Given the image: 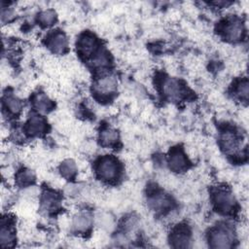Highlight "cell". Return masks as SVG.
<instances>
[{
  "label": "cell",
  "instance_id": "obj_1",
  "mask_svg": "<svg viewBox=\"0 0 249 249\" xmlns=\"http://www.w3.org/2000/svg\"><path fill=\"white\" fill-rule=\"evenodd\" d=\"M96 173L104 181H114L119 177L120 165L113 157H102L96 165Z\"/></svg>",
  "mask_w": 249,
  "mask_h": 249
},
{
  "label": "cell",
  "instance_id": "obj_2",
  "mask_svg": "<svg viewBox=\"0 0 249 249\" xmlns=\"http://www.w3.org/2000/svg\"><path fill=\"white\" fill-rule=\"evenodd\" d=\"M233 234L227 227H218L214 229L209 235V243L213 248H231L232 246Z\"/></svg>",
  "mask_w": 249,
  "mask_h": 249
},
{
  "label": "cell",
  "instance_id": "obj_3",
  "mask_svg": "<svg viewBox=\"0 0 249 249\" xmlns=\"http://www.w3.org/2000/svg\"><path fill=\"white\" fill-rule=\"evenodd\" d=\"M213 201L217 209L223 213H230L235 206L233 194L225 188H218L214 191Z\"/></svg>",
  "mask_w": 249,
  "mask_h": 249
},
{
  "label": "cell",
  "instance_id": "obj_4",
  "mask_svg": "<svg viewBox=\"0 0 249 249\" xmlns=\"http://www.w3.org/2000/svg\"><path fill=\"white\" fill-rule=\"evenodd\" d=\"M77 48H78V52L83 56H86V57H89L91 55L93 56V54L96 53L97 39L93 34L89 32H86L79 37Z\"/></svg>",
  "mask_w": 249,
  "mask_h": 249
},
{
  "label": "cell",
  "instance_id": "obj_5",
  "mask_svg": "<svg viewBox=\"0 0 249 249\" xmlns=\"http://www.w3.org/2000/svg\"><path fill=\"white\" fill-rule=\"evenodd\" d=\"M222 31L227 40L232 41V42L237 41L241 39L243 35V32H244L243 23L241 22V20H239L236 18H230L223 25Z\"/></svg>",
  "mask_w": 249,
  "mask_h": 249
},
{
  "label": "cell",
  "instance_id": "obj_6",
  "mask_svg": "<svg viewBox=\"0 0 249 249\" xmlns=\"http://www.w3.org/2000/svg\"><path fill=\"white\" fill-rule=\"evenodd\" d=\"M162 92L170 100H180L185 94L183 85L175 78H166L163 80Z\"/></svg>",
  "mask_w": 249,
  "mask_h": 249
},
{
  "label": "cell",
  "instance_id": "obj_7",
  "mask_svg": "<svg viewBox=\"0 0 249 249\" xmlns=\"http://www.w3.org/2000/svg\"><path fill=\"white\" fill-rule=\"evenodd\" d=\"M94 91L98 94L107 95L113 93L117 89V79L112 74H103L93 84Z\"/></svg>",
  "mask_w": 249,
  "mask_h": 249
},
{
  "label": "cell",
  "instance_id": "obj_8",
  "mask_svg": "<svg viewBox=\"0 0 249 249\" xmlns=\"http://www.w3.org/2000/svg\"><path fill=\"white\" fill-rule=\"evenodd\" d=\"M170 243L176 248L190 247L192 243L190 230L184 225L178 226L170 235Z\"/></svg>",
  "mask_w": 249,
  "mask_h": 249
},
{
  "label": "cell",
  "instance_id": "obj_9",
  "mask_svg": "<svg viewBox=\"0 0 249 249\" xmlns=\"http://www.w3.org/2000/svg\"><path fill=\"white\" fill-rule=\"evenodd\" d=\"M171 205L172 201L170 197L162 192H154L148 197V206L154 211L162 212L169 209Z\"/></svg>",
  "mask_w": 249,
  "mask_h": 249
},
{
  "label": "cell",
  "instance_id": "obj_10",
  "mask_svg": "<svg viewBox=\"0 0 249 249\" xmlns=\"http://www.w3.org/2000/svg\"><path fill=\"white\" fill-rule=\"evenodd\" d=\"M167 163L174 172H182L188 168V157L180 149H172L168 156Z\"/></svg>",
  "mask_w": 249,
  "mask_h": 249
},
{
  "label": "cell",
  "instance_id": "obj_11",
  "mask_svg": "<svg viewBox=\"0 0 249 249\" xmlns=\"http://www.w3.org/2000/svg\"><path fill=\"white\" fill-rule=\"evenodd\" d=\"M48 48L54 54H62L67 49V37L60 31L53 32L48 39Z\"/></svg>",
  "mask_w": 249,
  "mask_h": 249
},
{
  "label": "cell",
  "instance_id": "obj_12",
  "mask_svg": "<svg viewBox=\"0 0 249 249\" xmlns=\"http://www.w3.org/2000/svg\"><path fill=\"white\" fill-rule=\"evenodd\" d=\"M92 225V218L89 212L77 211L72 218V229L77 232L88 231Z\"/></svg>",
  "mask_w": 249,
  "mask_h": 249
},
{
  "label": "cell",
  "instance_id": "obj_13",
  "mask_svg": "<svg viewBox=\"0 0 249 249\" xmlns=\"http://www.w3.org/2000/svg\"><path fill=\"white\" fill-rule=\"evenodd\" d=\"M47 129V124L43 117L32 114L26 124V132L32 136L43 134Z\"/></svg>",
  "mask_w": 249,
  "mask_h": 249
},
{
  "label": "cell",
  "instance_id": "obj_14",
  "mask_svg": "<svg viewBox=\"0 0 249 249\" xmlns=\"http://www.w3.org/2000/svg\"><path fill=\"white\" fill-rule=\"evenodd\" d=\"M221 148L229 154H233L239 148V140L234 132L225 131L220 137Z\"/></svg>",
  "mask_w": 249,
  "mask_h": 249
},
{
  "label": "cell",
  "instance_id": "obj_15",
  "mask_svg": "<svg viewBox=\"0 0 249 249\" xmlns=\"http://www.w3.org/2000/svg\"><path fill=\"white\" fill-rule=\"evenodd\" d=\"M59 196L53 191H44L41 195V209L45 212L55 210L59 205Z\"/></svg>",
  "mask_w": 249,
  "mask_h": 249
},
{
  "label": "cell",
  "instance_id": "obj_16",
  "mask_svg": "<svg viewBox=\"0 0 249 249\" xmlns=\"http://www.w3.org/2000/svg\"><path fill=\"white\" fill-rule=\"evenodd\" d=\"M33 106L39 113L46 114L52 110L53 102L49 95H47L43 92H40L34 96Z\"/></svg>",
  "mask_w": 249,
  "mask_h": 249
},
{
  "label": "cell",
  "instance_id": "obj_17",
  "mask_svg": "<svg viewBox=\"0 0 249 249\" xmlns=\"http://www.w3.org/2000/svg\"><path fill=\"white\" fill-rule=\"evenodd\" d=\"M78 172V165L72 159H64L59 164L60 176L64 179H72Z\"/></svg>",
  "mask_w": 249,
  "mask_h": 249
},
{
  "label": "cell",
  "instance_id": "obj_18",
  "mask_svg": "<svg viewBox=\"0 0 249 249\" xmlns=\"http://www.w3.org/2000/svg\"><path fill=\"white\" fill-rule=\"evenodd\" d=\"M99 139H100V143L104 147H110L115 145L118 142L119 133L115 128L111 126H106L102 128V130L100 131Z\"/></svg>",
  "mask_w": 249,
  "mask_h": 249
},
{
  "label": "cell",
  "instance_id": "obj_19",
  "mask_svg": "<svg viewBox=\"0 0 249 249\" xmlns=\"http://www.w3.org/2000/svg\"><path fill=\"white\" fill-rule=\"evenodd\" d=\"M16 238L15 231L12 228V226L7 223H2L1 226V231H0V243L3 247H11L14 243V240Z\"/></svg>",
  "mask_w": 249,
  "mask_h": 249
},
{
  "label": "cell",
  "instance_id": "obj_20",
  "mask_svg": "<svg viewBox=\"0 0 249 249\" xmlns=\"http://www.w3.org/2000/svg\"><path fill=\"white\" fill-rule=\"evenodd\" d=\"M4 105L6 110L13 115L18 114L22 110V102L20 98L14 94H7L4 97Z\"/></svg>",
  "mask_w": 249,
  "mask_h": 249
},
{
  "label": "cell",
  "instance_id": "obj_21",
  "mask_svg": "<svg viewBox=\"0 0 249 249\" xmlns=\"http://www.w3.org/2000/svg\"><path fill=\"white\" fill-rule=\"evenodd\" d=\"M35 180V174L34 172L29 169V168H24L19 170L16 176H15V181L17 184L22 188L31 186Z\"/></svg>",
  "mask_w": 249,
  "mask_h": 249
},
{
  "label": "cell",
  "instance_id": "obj_22",
  "mask_svg": "<svg viewBox=\"0 0 249 249\" xmlns=\"http://www.w3.org/2000/svg\"><path fill=\"white\" fill-rule=\"evenodd\" d=\"M95 220L99 226V229H102L106 231L114 229V219L109 213L100 212L95 216Z\"/></svg>",
  "mask_w": 249,
  "mask_h": 249
},
{
  "label": "cell",
  "instance_id": "obj_23",
  "mask_svg": "<svg viewBox=\"0 0 249 249\" xmlns=\"http://www.w3.org/2000/svg\"><path fill=\"white\" fill-rule=\"evenodd\" d=\"M38 20L41 24L52 25L56 20V13L53 9H46L39 13Z\"/></svg>",
  "mask_w": 249,
  "mask_h": 249
},
{
  "label": "cell",
  "instance_id": "obj_24",
  "mask_svg": "<svg viewBox=\"0 0 249 249\" xmlns=\"http://www.w3.org/2000/svg\"><path fill=\"white\" fill-rule=\"evenodd\" d=\"M234 92H235V95L240 99L247 100L249 88H248V82L246 79H242L241 81L237 82V84L234 87Z\"/></svg>",
  "mask_w": 249,
  "mask_h": 249
},
{
  "label": "cell",
  "instance_id": "obj_25",
  "mask_svg": "<svg viewBox=\"0 0 249 249\" xmlns=\"http://www.w3.org/2000/svg\"><path fill=\"white\" fill-rule=\"evenodd\" d=\"M138 225H139V221H138L137 217L132 216V215L125 217L123 221V224H122L124 231L125 232H128V233L134 232V231L137 229Z\"/></svg>",
  "mask_w": 249,
  "mask_h": 249
}]
</instances>
